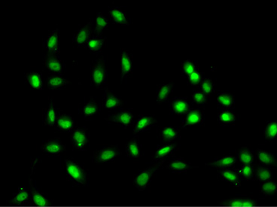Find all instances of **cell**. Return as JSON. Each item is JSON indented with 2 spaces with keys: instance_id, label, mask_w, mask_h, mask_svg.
<instances>
[{
  "instance_id": "cell-1",
  "label": "cell",
  "mask_w": 277,
  "mask_h": 207,
  "mask_svg": "<svg viewBox=\"0 0 277 207\" xmlns=\"http://www.w3.org/2000/svg\"><path fill=\"white\" fill-rule=\"evenodd\" d=\"M64 170L67 178L79 186H84L88 180L87 171L80 163L72 158H68L64 161Z\"/></svg>"
},
{
  "instance_id": "cell-2",
  "label": "cell",
  "mask_w": 277,
  "mask_h": 207,
  "mask_svg": "<svg viewBox=\"0 0 277 207\" xmlns=\"http://www.w3.org/2000/svg\"><path fill=\"white\" fill-rule=\"evenodd\" d=\"M90 81L97 88H101L107 83V69L104 56H98L94 60L91 67Z\"/></svg>"
},
{
  "instance_id": "cell-3",
  "label": "cell",
  "mask_w": 277,
  "mask_h": 207,
  "mask_svg": "<svg viewBox=\"0 0 277 207\" xmlns=\"http://www.w3.org/2000/svg\"><path fill=\"white\" fill-rule=\"evenodd\" d=\"M164 163L165 161L157 162L152 167L141 170L138 173L134 175V179H133L134 186L139 190H144L147 189L150 185L151 181L154 175Z\"/></svg>"
},
{
  "instance_id": "cell-4",
  "label": "cell",
  "mask_w": 277,
  "mask_h": 207,
  "mask_svg": "<svg viewBox=\"0 0 277 207\" xmlns=\"http://www.w3.org/2000/svg\"><path fill=\"white\" fill-rule=\"evenodd\" d=\"M71 142L74 149L87 150L90 145V133L87 127H79L70 131Z\"/></svg>"
},
{
  "instance_id": "cell-5",
  "label": "cell",
  "mask_w": 277,
  "mask_h": 207,
  "mask_svg": "<svg viewBox=\"0 0 277 207\" xmlns=\"http://www.w3.org/2000/svg\"><path fill=\"white\" fill-rule=\"evenodd\" d=\"M121 154L120 149L116 145H104L94 152L93 160L97 164L111 162Z\"/></svg>"
},
{
  "instance_id": "cell-6",
  "label": "cell",
  "mask_w": 277,
  "mask_h": 207,
  "mask_svg": "<svg viewBox=\"0 0 277 207\" xmlns=\"http://www.w3.org/2000/svg\"><path fill=\"white\" fill-rule=\"evenodd\" d=\"M41 151L46 155L58 156L64 154L66 145L59 138L45 140L41 145Z\"/></svg>"
},
{
  "instance_id": "cell-7",
  "label": "cell",
  "mask_w": 277,
  "mask_h": 207,
  "mask_svg": "<svg viewBox=\"0 0 277 207\" xmlns=\"http://www.w3.org/2000/svg\"><path fill=\"white\" fill-rule=\"evenodd\" d=\"M105 120L109 122V124L126 128L132 124L134 116L130 111L121 110L111 114L108 117L105 118Z\"/></svg>"
},
{
  "instance_id": "cell-8",
  "label": "cell",
  "mask_w": 277,
  "mask_h": 207,
  "mask_svg": "<svg viewBox=\"0 0 277 207\" xmlns=\"http://www.w3.org/2000/svg\"><path fill=\"white\" fill-rule=\"evenodd\" d=\"M178 147L174 142H166L162 145H159L154 151L152 154V159L156 162L166 161L169 157H172L175 155Z\"/></svg>"
},
{
  "instance_id": "cell-9",
  "label": "cell",
  "mask_w": 277,
  "mask_h": 207,
  "mask_svg": "<svg viewBox=\"0 0 277 207\" xmlns=\"http://www.w3.org/2000/svg\"><path fill=\"white\" fill-rule=\"evenodd\" d=\"M44 65L52 74L61 75L65 70V63L64 60L52 53L45 54L44 57Z\"/></svg>"
},
{
  "instance_id": "cell-10",
  "label": "cell",
  "mask_w": 277,
  "mask_h": 207,
  "mask_svg": "<svg viewBox=\"0 0 277 207\" xmlns=\"http://www.w3.org/2000/svg\"><path fill=\"white\" fill-rule=\"evenodd\" d=\"M92 24L88 22L77 30L73 37V45L75 48H81L86 45L87 41L93 35Z\"/></svg>"
},
{
  "instance_id": "cell-11",
  "label": "cell",
  "mask_w": 277,
  "mask_h": 207,
  "mask_svg": "<svg viewBox=\"0 0 277 207\" xmlns=\"http://www.w3.org/2000/svg\"><path fill=\"white\" fill-rule=\"evenodd\" d=\"M197 167H198V166L193 165L191 163L187 162L182 157H177L169 160V162L166 165V168L169 169L170 171L175 173H183Z\"/></svg>"
},
{
  "instance_id": "cell-12",
  "label": "cell",
  "mask_w": 277,
  "mask_h": 207,
  "mask_svg": "<svg viewBox=\"0 0 277 207\" xmlns=\"http://www.w3.org/2000/svg\"><path fill=\"white\" fill-rule=\"evenodd\" d=\"M204 111L203 109H190L189 113L186 114L182 121L184 127L190 126H201L204 122Z\"/></svg>"
},
{
  "instance_id": "cell-13",
  "label": "cell",
  "mask_w": 277,
  "mask_h": 207,
  "mask_svg": "<svg viewBox=\"0 0 277 207\" xmlns=\"http://www.w3.org/2000/svg\"><path fill=\"white\" fill-rule=\"evenodd\" d=\"M55 127L60 132L72 131L76 127V121L70 115L60 112L57 116Z\"/></svg>"
},
{
  "instance_id": "cell-14",
  "label": "cell",
  "mask_w": 277,
  "mask_h": 207,
  "mask_svg": "<svg viewBox=\"0 0 277 207\" xmlns=\"http://www.w3.org/2000/svg\"><path fill=\"white\" fill-rule=\"evenodd\" d=\"M157 123V119L149 115H141L134 123V133L135 135L149 130Z\"/></svg>"
},
{
  "instance_id": "cell-15",
  "label": "cell",
  "mask_w": 277,
  "mask_h": 207,
  "mask_svg": "<svg viewBox=\"0 0 277 207\" xmlns=\"http://www.w3.org/2000/svg\"><path fill=\"white\" fill-rule=\"evenodd\" d=\"M43 47L45 52H49V53H52V54L60 53L58 29H56V30L49 33V35L45 37V40H44Z\"/></svg>"
},
{
  "instance_id": "cell-16",
  "label": "cell",
  "mask_w": 277,
  "mask_h": 207,
  "mask_svg": "<svg viewBox=\"0 0 277 207\" xmlns=\"http://www.w3.org/2000/svg\"><path fill=\"white\" fill-rule=\"evenodd\" d=\"M121 79L124 80L132 73V55L127 49H122L121 53Z\"/></svg>"
},
{
  "instance_id": "cell-17",
  "label": "cell",
  "mask_w": 277,
  "mask_h": 207,
  "mask_svg": "<svg viewBox=\"0 0 277 207\" xmlns=\"http://www.w3.org/2000/svg\"><path fill=\"white\" fill-rule=\"evenodd\" d=\"M171 110L177 116H186L190 110V104L184 97H175L171 101Z\"/></svg>"
},
{
  "instance_id": "cell-18",
  "label": "cell",
  "mask_w": 277,
  "mask_h": 207,
  "mask_svg": "<svg viewBox=\"0 0 277 207\" xmlns=\"http://www.w3.org/2000/svg\"><path fill=\"white\" fill-rule=\"evenodd\" d=\"M219 175L223 180L226 181L233 186L239 187L241 186V176L237 172V169H234L232 167L221 169L219 170Z\"/></svg>"
},
{
  "instance_id": "cell-19",
  "label": "cell",
  "mask_w": 277,
  "mask_h": 207,
  "mask_svg": "<svg viewBox=\"0 0 277 207\" xmlns=\"http://www.w3.org/2000/svg\"><path fill=\"white\" fill-rule=\"evenodd\" d=\"M30 190H31V202L33 205L38 207H49L52 205V202L41 190L34 187L30 180Z\"/></svg>"
},
{
  "instance_id": "cell-20",
  "label": "cell",
  "mask_w": 277,
  "mask_h": 207,
  "mask_svg": "<svg viewBox=\"0 0 277 207\" xmlns=\"http://www.w3.org/2000/svg\"><path fill=\"white\" fill-rule=\"evenodd\" d=\"M123 100L116 94H113L112 91L106 89L104 101H103V106L106 109H116L120 108L123 105Z\"/></svg>"
},
{
  "instance_id": "cell-21",
  "label": "cell",
  "mask_w": 277,
  "mask_h": 207,
  "mask_svg": "<svg viewBox=\"0 0 277 207\" xmlns=\"http://www.w3.org/2000/svg\"><path fill=\"white\" fill-rule=\"evenodd\" d=\"M80 110L82 116L86 119H91L98 113L99 106L97 101L93 97L80 104Z\"/></svg>"
},
{
  "instance_id": "cell-22",
  "label": "cell",
  "mask_w": 277,
  "mask_h": 207,
  "mask_svg": "<svg viewBox=\"0 0 277 207\" xmlns=\"http://www.w3.org/2000/svg\"><path fill=\"white\" fill-rule=\"evenodd\" d=\"M256 157H257L258 165L264 166V167H276L277 166V157L271 152L263 149H258L256 151Z\"/></svg>"
},
{
  "instance_id": "cell-23",
  "label": "cell",
  "mask_w": 277,
  "mask_h": 207,
  "mask_svg": "<svg viewBox=\"0 0 277 207\" xmlns=\"http://www.w3.org/2000/svg\"><path fill=\"white\" fill-rule=\"evenodd\" d=\"M106 46V39L101 35L93 34L86 43V47L91 53H97L102 52Z\"/></svg>"
},
{
  "instance_id": "cell-24",
  "label": "cell",
  "mask_w": 277,
  "mask_h": 207,
  "mask_svg": "<svg viewBox=\"0 0 277 207\" xmlns=\"http://www.w3.org/2000/svg\"><path fill=\"white\" fill-rule=\"evenodd\" d=\"M31 201V190L27 188L20 187L17 192L14 194L11 204L15 206H23L29 204Z\"/></svg>"
},
{
  "instance_id": "cell-25",
  "label": "cell",
  "mask_w": 277,
  "mask_h": 207,
  "mask_svg": "<svg viewBox=\"0 0 277 207\" xmlns=\"http://www.w3.org/2000/svg\"><path fill=\"white\" fill-rule=\"evenodd\" d=\"M69 83V82L61 75L49 74L45 79L46 86L51 90H58V89L63 88Z\"/></svg>"
},
{
  "instance_id": "cell-26",
  "label": "cell",
  "mask_w": 277,
  "mask_h": 207,
  "mask_svg": "<svg viewBox=\"0 0 277 207\" xmlns=\"http://www.w3.org/2000/svg\"><path fill=\"white\" fill-rule=\"evenodd\" d=\"M109 15L111 18L117 24L123 26H128L129 21L126 15L125 9L121 7H109Z\"/></svg>"
},
{
  "instance_id": "cell-27",
  "label": "cell",
  "mask_w": 277,
  "mask_h": 207,
  "mask_svg": "<svg viewBox=\"0 0 277 207\" xmlns=\"http://www.w3.org/2000/svg\"><path fill=\"white\" fill-rule=\"evenodd\" d=\"M217 105L223 109H232L234 105V96L230 92L225 90L218 92Z\"/></svg>"
},
{
  "instance_id": "cell-28",
  "label": "cell",
  "mask_w": 277,
  "mask_h": 207,
  "mask_svg": "<svg viewBox=\"0 0 277 207\" xmlns=\"http://www.w3.org/2000/svg\"><path fill=\"white\" fill-rule=\"evenodd\" d=\"M157 102L159 104L168 101V99L173 95L174 90L173 82L163 84L157 86Z\"/></svg>"
},
{
  "instance_id": "cell-29",
  "label": "cell",
  "mask_w": 277,
  "mask_h": 207,
  "mask_svg": "<svg viewBox=\"0 0 277 207\" xmlns=\"http://www.w3.org/2000/svg\"><path fill=\"white\" fill-rule=\"evenodd\" d=\"M58 112L56 109L53 101H51L49 105L43 109L44 124L45 125L55 126Z\"/></svg>"
},
{
  "instance_id": "cell-30",
  "label": "cell",
  "mask_w": 277,
  "mask_h": 207,
  "mask_svg": "<svg viewBox=\"0 0 277 207\" xmlns=\"http://www.w3.org/2000/svg\"><path fill=\"white\" fill-rule=\"evenodd\" d=\"M180 130L176 127H164L159 130V137L165 142H173L179 137Z\"/></svg>"
},
{
  "instance_id": "cell-31",
  "label": "cell",
  "mask_w": 277,
  "mask_h": 207,
  "mask_svg": "<svg viewBox=\"0 0 277 207\" xmlns=\"http://www.w3.org/2000/svg\"><path fill=\"white\" fill-rule=\"evenodd\" d=\"M140 143L137 139H130L125 145V152L127 157L131 159H138L142 155Z\"/></svg>"
},
{
  "instance_id": "cell-32",
  "label": "cell",
  "mask_w": 277,
  "mask_h": 207,
  "mask_svg": "<svg viewBox=\"0 0 277 207\" xmlns=\"http://www.w3.org/2000/svg\"><path fill=\"white\" fill-rule=\"evenodd\" d=\"M221 204L227 207H255L259 205L256 201L248 198L230 199Z\"/></svg>"
},
{
  "instance_id": "cell-33",
  "label": "cell",
  "mask_w": 277,
  "mask_h": 207,
  "mask_svg": "<svg viewBox=\"0 0 277 207\" xmlns=\"http://www.w3.org/2000/svg\"><path fill=\"white\" fill-rule=\"evenodd\" d=\"M236 161H237V159L235 157L232 155H227L220 157V158L215 159L210 163L206 164V165L216 167L219 170H221V169L232 167L235 164Z\"/></svg>"
},
{
  "instance_id": "cell-34",
  "label": "cell",
  "mask_w": 277,
  "mask_h": 207,
  "mask_svg": "<svg viewBox=\"0 0 277 207\" xmlns=\"http://www.w3.org/2000/svg\"><path fill=\"white\" fill-rule=\"evenodd\" d=\"M109 25V17L105 14L99 13L96 16L95 28L94 34L101 35V33L106 30Z\"/></svg>"
},
{
  "instance_id": "cell-35",
  "label": "cell",
  "mask_w": 277,
  "mask_h": 207,
  "mask_svg": "<svg viewBox=\"0 0 277 207\" xmlns=\"http://www.w3.org/2000/svg\"><path fill=\"white\" fill-rule=\"evenodd\" d=\"M237 158L239 160L240 163L243 165L253 164L255 161V155H253V152L247 147H242L238 151Z\"/></svg>"
},
{
  "instance_id": "cell-36",
  "label": "cell",
  "mask_w": 277,
  "mask_h": 207,
  "mask_svg": "<svg viewBox=\"0 0 277 207\" xmlns=\"http://www.w3.org/2000/svg\"><path fill=\"white\" fill-rule=\"evenodd\" d=\"M237 119L235 114L230 109H222L219 113V121L221 125H231Z\"/></svg>"
},
{
  "instance_id": "cell-37",
  "label": "cell",
  "mask_w": 277,
  "mask_h": 207,
  "mask_svg": "<svg viewBox=\"0 0 277 207\" xmlns=\"http://www.w3.org/2000/svg\"><path fill=\"white\" fill-rule=\"evenodd\" d=\"M271 176L272 172L268 167L260 165L256 166L255 168V177L256 180L262 183L266 181L271 180Z\"/></svg>"
},
{
  "instance_id": "cell-38",
  "label": "cell",
  "mask_w": 277,
  "mask_h": 207,
  "mask_svg": "<svg viewBox=\"0 0 277 207\" xmlns=\"http://www.w3.org/2000/svg\"><path fill=\"white\" fill-rule=\"evenodd\" d=\"M26 81L33 88L39 90L42 89V81L41 76L38 72H30L26 74Z\"/></svg>"
},
{
  "instance_id": "cell-39",
  "label": "cell",
  "mask_w": 277,
  "mask_h": 207,
  "mask_svg": "<svg viewBox=\"0 0 277 207\" xmlns=\"http://www.w3.org/2000/svg\"><path fill=\"white\" fill-rule=\"evenodd\" d=\"M198 70V67L193 60L188 59L184 60L182 64V77L188 78L190 74Z\"/></svg>"
},
{
  "instance_id": "cell-40",
  "label": "cell",
  "mask_w": 277,
  "mask_h": 207,
  "mask_svg": "<svg viewBox=\"0 0 277 207\" xmlns=\"http://www.w3.org/2000/svg\"><path fill=\"white\" fill-rule=\"evenodd\" d=\"M277 186L276 181L269 180L260 185V192L267 197H271L277 193Z\"/></svg>"
},
{
  "instance_id": "cell-41",
  "label": "cell",
  "mask_w": 277,
  "mask_h": 207,
  "mask_svg": "<svg viewBox=\"0 0 277 207\" xmlns=\"http://www.w3.org/2000/svg\"><path fill=\"white\" fill-rule=\"evenodd\" d=\"M264 136L267 140L273 142L277 139V123L275 121L269 122L264 130Z\"/></svg>"
},
{
  "instance_id": "cell-42",
  "label": "cell",
  "mask_w": 277,
  "mask_h": 207,
  "mask_svg": "<svg viewBox=\"0 0 277 207\" xmlns=\"http://www.w3.org/2000/svg\"><path fill=\"white\" fill-rule=\"evenodd\" d=\"M199 87L208 97H210L215 90V82L212 79H203Z\"/></svg>"
},
{
  "instance_id": "cell-43",
  "label": "cell",
  "mask_w": 277,
  "mask_h": 207,
  "mask_svg": "<svg viewBox=\"0 0 277 207\" xmlns=\"http://www.w3.org/2000/svg\"><path fill=\"white\" fill-rule=\"evenodd\" d=\"M237 171L239 173L241 178L245 179H252L254 175L253 164H247L243 165L241 168L237 169Z\"/></svg>"
},
{
  "instance_id": "cell-44",
  "label": "cell",
  "mask_w": 277,
  "mask_h": 207,
  "mask_svg": "<svg viewBox=\"0 0 277 207\" xmlns=\"http://www.w3.org/2000/svg\"><path fill=\"white\" fill-rule=\"evenodd\" d=\"M191 97L196 105H206L209 103V97L203 91L196 90L192 94Z\"/></svg>"
},
{
  "instance_id": "cell-45",
  "label": "cell",
  "mask_w": 277,
  "mask_h": 207,
  "mask_svg": "<svg viewBox=\"0 0 277 207\" xmlns=\"http://www.w3.org/2000/svg\"><path fill=\"white\" fill-rule=\"evenodd\" d=\"M188 82L190 86L199 87L203 81L202 75L198 70L190 74L187 78Z\"/></svg>"
}]
</instances>
